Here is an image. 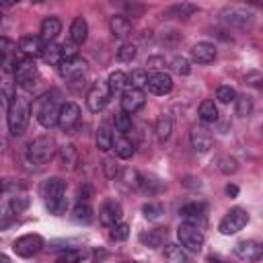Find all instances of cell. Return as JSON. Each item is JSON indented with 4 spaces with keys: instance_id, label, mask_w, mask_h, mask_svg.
I'll return each instance as SVG.
<instances>
[{
    "instance_id": "cell-1",
    "label": "cell",
    "mask_w": 263,
    "mask_h": 263,
    "mask_svg": "<svg viewBox=\"0 0 263 263\" xmlns=\"http://www.w3.org/2000/svg\"><path fill=\"white\" fill-rule=\"evenodd\" d=\"M8 129L12 136H23L27 125H29V119H31V101L27 99V92L21 90L10 97V103H8Z\"/></svg>"
},
{
    "instance_id": "cell-2",
    "label": "cell",
    "mask_w": 263,
    "mask_h": 263,
    "mask_svg": "<svg viewBox=\"0 0 263 263\" xmlns=\"http://www.w3.org/2000/svg\"><path fill=\"white\" fill-rule=\"evenodd\" d=\"M39 191L51 214H62L66 210V183L60 177L45 179Z\"/></svg>"
},
{
    "instance_id": "cell-3",
    "label": "cell",
    "mask_w": 263,
    "mask_h": 263,
    "mask_svg": "<svg viewBox=\"0 0 263 263\" xmlns=\"http://www.w3.org/2000/svg\"><path fill=\"white\" fill-rule=\"evenodd\" d=\"M60 103L55 92H43L37 103H35V117L41 123V127L51 129L53 125H58V113H60Z\"/></svg>"
},
{
    "instance_id": "cell-4",
    "label": "cell",
    "mask_w": 263,
    "mask_h": 263,
    "mask_svg": "<svg viewBox=\"0 0 263 263\" xmlns=\"http://www.w3.org/2000/svg\"><path fill=\"white\" fill-rule=\"evenodd\" d=\"M27 160L35 166H43L45 162H49L55 154V142L51 136H39L33 142H29L27 146Z\"/></svg>"
},
{
    "instance_id": "cell-5",
    "label": "cell",
    "mask_w": 263,
    "mask_h": 263,
    "mask_svg": "<svg viewBox=\"0 0 263 263\" xmlns=\"http://www.w3.org/2000/svg\"><path fill=\"white\" fill-rule=\"evenodd\" d=\"M177 236H179V242L185 251H191V253H199L201 247H203V232L197 224H191V222H181L179 228H177Z\"/></svg>"
},
{
    "instance_id": "cell-6",
    "label": "cell",
    "mask_w": 263,
    "mask_h": 263,
    "mask_svg": "<svg viewBox=\"0 0 263 263\" xmlns=\"http://www.w3.org/2000/svg\"><path fill=\"white\" fill-rule=\"evenodd\" d=\"M37 78H39V70H37V64L35 60L31 58H23L16 62V68H14V80L16 84L21 86V90H31L35 84H37Z\"/></svg>"
},
{
    "instance_id": "cell-7",
    "label": "cell",
    "mask_w": 263,
    "mask_h": 263,
    "mask_svg": "<svg viewBox=\"0 0 263 263\" xmlns=\"http://www.w3.org/2000/svg\"><path fill=\"white\" fill-rule=\"evenodd\" d=\"M249 222V214L242 210V208H232L222 220H220V226L218 230L224 234V236H230V234H236L240 232Z\"/></svg>"
},
{
    "instance_id": "cell-8",
    "label": "cell",
    "mask_w": 263,
    "mask_h": 263,
    "mask_svg": "<svg viewBox=\"0 0 263 263\" xmlns=\"http://www.w3.org/2000/svg\"><path fill=\"white\" fill-rule=\"evenodd\" d=\"M45 247V240L39 234H23L12 242V251L18 257H33Z\"/></svg>"
},
{
    "instance_id": "cell-9",
    "label": "cell",
    "mask_w": 263,
    "mask_h": 263,
    "mask_svg": "<svg viewBox=\"0 0 263 263\" xmlns=\"http://www.w3.org/2000/svg\"><path fill=\"white\" fill-rule=\"evenodd\" d=\"M80 121V107L72 101L62 103L60 113H58V125L62 132H72Z\"/></svg>"
},
{
    "instance_id": "cell-10",
    "label": "cell",
    "mask_w": 263,
    "mask_h": 263,
    "mask_svg": "<svg viewBox=\"0 0 263 263\" xmlns=\"http://www.w3.org/2000/svg\"><path fill=\"white\" fill-rule=\"evenodd\" d=\"M58 72L60 76L68 82V80H76V78H84L86 76V62L82 58H72V60H62L58 64Z\"/></svg>"
},
{
    "instance_id": "cell-11",
    "label": "cell",
    "mask_w": 263,
    "mask_h": 263,
    "mask_svg": "<svg viewBox=\"0 0 263 263\" xmlns=\"http://www.w3.org/2000/svg\"><path fill=\"white\" fill-rule=\"evenodd\" d=\"M222 18H224L228 25H234V27L245 29V27H249V25L253 23V12L247 10L245 6L232 4V6H226V8L222 10Z\"/></svg>"
},
{
    "instance_id": "cell-12",
    "label": "cell",
    "mask_w": 263,
    "mask_h": 263,
    "mask_svg": "<svg viewBox=\"0 0 263 263\" xmlns=\"http://www.w3.org/2000/svg\"><path fill=\"white\" fill-rule=\"evenodd\" d=\"M121 216H123L121 203L115 201V199H107V201L101 205V210H99V220H101V224H103V226H109V228H113L115 224H119V222H121Z\"/></svg>"
},
{
    "instance_id": "cell-13",
    "label": "cell",
    "mask_w": 263,
    "mask_h": 263,
    "mask_svg": "<svg viewBox=\"0 0 263 263\" xmlns=\"http://www.w3.org/2000/svg\"><path fill=\"white\" fill-rule=\"evenodd\" d=\"M107 103H109V90H107V86H103V84L90 86V90L86 92V107H88V111L101 113L107 107Z\"/></svg>"
},
{
    "instance_id": "cell-14",
    "label": "cell",
    "mask_w": 263,
    "mask_h": 263,
    "mask_svg": "<svg viewBox=\"0 0 263 263\" xmlns=\"http://www.w3.org/2000/svg\"><path fill=\"white\" fill-rule=\"evenodd\" d=\"M119 101H121V111L127 113V115H132V113H136V111H140V109L144 107L146 97H144L142 90L127 86V88L121 92V99H119Z\"/></svg>"
},
{
    "instance_id": "cell-15",
    "label": "cell",
    "mask_w": 263,
    "mask_h": 263,
    "mask_svg": "<svg viewBox=\"0 0 263 263\" xmlns=\"http://www.w3.org/2000/svg\"><path fill=\"white\" fill-rule=\"evenodd\" d=\"M234 255L247 263H255L263 257V247L257 240H240L234 247Z\"/></svg>"
},
{
    "instance_id": "cell-16",
    "label": "cell",
    "mask_w": 263,
    "mask_h": 263,
    "mask_svg": "<svg viewBox=\"0 0 263 263\" xmlns=\"http://www.w3.org/2000/svg\"><path fill=\"white\" fill-rule=\"evenodd\" d=\"M148 90L156 97H164L173 90V78L166 74V72H154L148 76V82H146Z\"/></svg>"
},
{
    "instance_id": "cell-17",
    "label": "cell",
    "mask_w": 263,
    "mask_h": 263,
    "mask_svg": "<svg viewBox=\"0 0 263 263\" xmlns=\"http://www.w3.org/2000/svg\"><path fill=\"white\" fill-rule=\"evenodd\" d=\"M191 146H193V150L195 152H199V154H205L210 148H212V134L208 132V127H203V125H193L191 127Z\"/></svg>"
},
{
    "instance_id": "cell-18",
    "label": "cell",
    "mask_w": 263,
    "mask_h": 263,
    "mask_svg": "<svg viewBox=\"0 0 263 263\" xmlns=\"http://www.w3.org/2000/svg\"><path fill=\"white\" fill-rule=\"evenodd\" d=\"M18 49L25 53V58H37L43 53L45 49V43L39 39V35H23L18 39Z\"/></svg>"
},
{
    "instance_id": "cell-19",
    "label": "cell",
    "mask_w": 263,
    "mask_h": 263,
    "mask_svg": "<svg viewBox=\"0 0 263 263\" xmlns=\"http://www.w3.org/2000/svg\"><path fill=\"white\" fill-rule=\"evenodd\" d=\"M60 31H62V23H60V18H58V16H45V18L41 21L39 39H41L45 45H47V43H53L55 37L60 35Z\"/></svg>"
},
{
    "instance_id": "cell-20",
    "label": "cell",
    "mask_w": 263,
    "mask_h": 263,
    "mask_svg": "<svg viewBox=\"0 0 263 263\" xmlns=\"http://www.w3.org/2000/svg\"><path fill=\"white\" fill-rule=\"evenodd\" d=\"M166 236H168L166 228L158 226V228L144 230V232L140 234V242H142L144 247H148V249H160V247L166 242Z\"/></svg>"
},
{
    "instance_id": "cell-21",
    "label": "cell",
    "mask_w": 263,
    "mask_h": 263,
    "mask_svg": "<svg viewBox=\"0 0 263 263\" xmlns=\"http://www.w3.org/2000/svg\"><path fill=\"white\" fill-rule=\"evenodd\" d=\"M216 55H218V51H216V45L214 43L201 41V43H197V45L191 47V58L197 64H212L216 60Z\"/></svg>"
},
{
    "instance_id": "cell-22",
    "label": "cell",
    "mask_w": 263,
    "mask_h": 263,
    "mask_svg": "<svg viewBox=\"0 0 263 263\" xmlns=\"http://www.w3.org/2000/svg\"><path fill=\"white\" fill-rule=\"evenodd\" d=\"M208 212V205L203 201H191V203H185L181 210H179V216L185 220V222H191V224H197Z\"/></svg>"
},
{
    "instance_id": "cell-23",
    "label": "cell",
    "mask_w": 263,
    "mask_h": 263,
    "mask_svg": "<svg viewBox=\"0 0 263 263\" xmlns=\"http://www.w3.org/2000/svg\"><path fill=\"white\" fill-rule=\"evenodd\" d=\"M109 31L115 39H125L132 33V23L125 14H113L109 21Z\"/></svg>"
},
{
    "instance_id": "cell-24",
    "label": "cell",
    "mask_w": 263,
    "mask_h": 263,
    "mask_svg": "<svg viewBox=\"0 0 263 263\" xmlns=\"http://www.w3.org/2000/svg\"><path fill=\"white\" fill-rule=\"evenodd\" d=\"M105 86H107V90H109V97H121V92L127 88V74L121 72V70L111 72Z\"/></svg>"
},
{
    "instance_id": "cell-25",
    "label": "cell",
    "mask_w": 263,
    "mask_h": 263,
    "mask_svg": "<svg viewBox=\"0 0 263 263\" xmlns=\"http://www.w3.org/2000/svg\"><path fill=\"white\" fill-rule=\"evenodd\" d=\"M111 150L115 152V156L117 158H132L134 156V152H136V146H134V142L127 138V136H113V144H111Z\"/></svg>"
},
{
    "instance_id": "cell-26",
    "label": "cell",
    "mask_w": 263,
    "mask_h": 263,
    "mask_svg": "<svg viewBox=\"0 0 263 263\" xmlns=\"http://www.w3.org/2000/svg\"><path fill=\"white\" fill-rule=\"evenodd\" d=\"M197 12V6L195 4H191V2H177V4H173V6H168L166 10H164V16H168V18H189V16H193Z\"/></svg>"
},
{
    "instance_id": "cell-27",
    "label": "cell",
    "mask_w": 263,
    "mask_h": 263,
    "mask_svg": "<svg viewBox=\"0 0 263 263\" xmlns=\"http://www.w3.org/2000/svg\"><path fill=\"white\" fill-rule=\"evenodd\" d=\"M88 37V23L84 16H76L70 25V41H74L76 45H82Z\"/></svg>"
},
{
    "instance_id": "cell-28",
    "label": "cell",
    "mask_w": 263,
    "mask_h": 263,
    "mask_svg": "<svg viewBox=\"0 0 263 263\" xmlns=\"http://www.w3.org/2000/svg\"><path fill=\"white\" fill-rule=\"evenodd\" d=\"M95 144L101 152H109L111 150V144H113V132L109 127V123H101L97 127V134H95Z\"/></svg>"
},
{
    "instance_id": "cell-29",
    "label": "cell",
    "mask_w": 263,
    "mask_h": 263,
    "mask_svg": "<svg viewBox=\"0 0 263 263\" xmlns=\"http://www.w3.org/2000/svg\"><path fill=\"white\" fill-rule=\"evenodd\" d=\"M76 160H78V152H76V146L74 144H64L58 150V162H60L62 168H68V171L74 168Z\"/></svg>"
},
{
    "instance_id": "cell-30",
    "label": "cell",
    "mask_w": 263,
    "mask_h": 263,
    "mask_svg": "<svg viewBox=\"0 0 263 263\" xmlns=\"http://www.w3.org/2000/svg\"><path fill=\"white\" fill-rule=\"evenodd\" d=\"M171 134H173V117H171V113H160L158 119H156V138H158V142L160 144L166 142L171 138Z\"/></svg>"
},
{
    "instance_id": "cell-31",
    "label": "cell",
    "mask_w": 263,
    "mask_h": 263,
    "mask_svg": "<svg viewBox=\"0 0 263 263\" xmlns=\"http://www.w3.org/2000/svg\"><path fill=\"white\" fill-rule=\"evenodd\" d=\"M197 113H199V121L201 123H214V121H218V107H216V103L212 99L201 101Z\"/></svg>"
},
{
    "instance_id": "cell-32",
    "label": "cell",
    "mask_w": 263,
    "mask_h": 263,
    "mask_svg": "<svg viewBox=\"0 0 263 263\" xmlns=\"http://www.w3.org/2000/svg\"><path fill=\"white\" fill-rule=\"evenodd\" d=\"M72 218H74L76 222L88 224V222L95 218V212H92L90 203H80V201H76V205H74V210H72Z\"/></svg>"
},
{
    "instance_id": "cell-33",
    "label": "cell",
    "mask_w": 263,
    "mask_h": 263,
    "mask_svg": "<svg viewBox=\"0 0 263 263\" xmlns=\"http://www.w3.org/2000/svg\"><path fill=\"white\" fill-rule=\"evenodd\" d=\"M164 257H166L168 261L189 263V253H187L181 245H166V247H164Z\"/></svg>"
},
{
    "instance_id": "cell-34",
    "label": "cell",
    "mask_w": 263,
    "mask_h": 263,
    "mask_svg": "<svg viewBox=\"0 0 263 263\" xmlns=\"http://www.w3.org/2000/svg\"><path fill=\"white\" fill-rule=\"evenodd\" d=\"M146 82H148V72H146L144 68H138V70H134V72L127 76V84H129V88H138V90H142V88L146 86Z\"/></svg>"
},
{
    "instance_id": "cell-35",
    "label": "cell",
    "mask_w": 263,
    "mask_h": 263,
    "mask_svg": "<svg viewBox=\"0 0 263 263\" xmlns=\"http://www.w3.org/2000/svg\"><path fill=\"white\" fill-rule=\"evenodd\" d=\"M234 103H236V115H238V117H249V115L253 113V99H251L249 95L236 97Z\"/></svg>"
},
{
    "instance_id": "cell-36",
    "label": "cell",
    "mask_w": 263,
    "mask_h": 263,
    "mask_svg": "<svg viewBox=\"0 0 263 263\" xmlns=\"http://www.w3.org/2000/svg\"><path fill=\"white\" fill-rule=\"evenodd\" d=\"M132 127H134V123H132V115L119 111V113L115 115V129H117L121 136H127V134L132 132Z\"/></svg>"
},
{
    "instance_id": "cell-37",
    "label": "cell",
    "mask_w": 263,
    "mask_h": 263,
    "mask_svg": "<svg viewBox=\"0 0 263 263\" xmlns=\"http://www.w3.org/2000/svg\"><path fill=\"white\" fill-rule=\"evenodd\" d=\"M41 58H43L47 64H53V66H58V64L62 62L60 45H55V43H47V45H45V49H43V53H41Z\"/></svg>"
},
{
    "instance_id": "cell-38",
    "label": "cell",
    "mask_w": 263,
    "mask_h": 263,
    "mask_svg": "<svg viewBox=\"0 0 263 263\" xmlns=\"http://www.w3.org/2000/svg\"><path fill=\"white\" fill-rule=\"evenodd\" d=\"M136 55H138V47H136L134 43H123V45L117 49V60L123 62V64H129Z\"/></svg>"
},
{
    "instance_id": "cell-39",
    "label": "cell",
    "mask_w": 263,
    "mask_h": 263,
    "mask_svg": "<svg viewBox=\"0 0 263 263\" xmlns=\"http://www.w3.org/2000/svg\"><path fill=\"white\" fill-rule=\"evenodd\" d=\"M218 171L224 173V175L236 173V171H238V162H236V158H232V156H220V158H218Z\"/></svg>"
},
{
    "instance_id": "cell-40",
    "label": "cell",
    "mask_w": 263,
    "mask_h": 263,
    "mask_svg": "<svg viewBox=\"0 0 263 263\" xmlns=\"http://www.w3.org/2000/svg\"><path fill=\"white\" fill-rule=\"evenodd\" d=\"M216 99L220 101V103H232L234 99H236V90L232 88V86H228V84H222V86H218V90H216Z\"/></svg>"
},
{
    "instance_id": "cell-41",
    "label": "cell",
    "mask_w": 263,
    "mask_h": 263,
    "mask_svg": "<svg viewBox=\"0 0 263 263\" xmlns=\"http://www.w3.org/2000/svg\"><path fill=\"white\" fill-rule=\"evenodd\" d=\"M142 212H144V216H146L148 220H158V218L164 214L162 205H160V203H152V201L144 203V205H142Z\"/></svg>"
},
{
    "instance_id": "cell-42",
    "label": "cell",
    "mask_w": 263,
    "mask_h": 263,
    "mask_svg": "<svg viewBox=\"0 0 263 263\" xmlns=\"http://www.w3.org/2000/svg\"><path fill=\"white\" fill-rule=\"evenodd\" d=\"M82 257H84L82 251H78V249H66V253H62L55 263H80Z\"/></svg>"
},
{
    "instance_id": "cell-43",
    "label": "cell",
    "mask_w": 263,
    "mask_h": 263,
    "mask_svg": "<svg viewBox=\"0 0 263 263\" xmlns=\"http://www.w3.org/2000/svg\"><path fill=\"white\" fill-rule=\"evenodd\" d=\"M60 53H62V60H72V58H78V45L74 41H64L60 45Z\"/></svg>"
},
{
    "instance_id": "cell-44",
    "label": "cell",
    "mask_w": 263,
    "mask_h": 263,
    "mask_svg": "<svg viewBox=\"0 0 263 263\" xmlns=\"http://www.w3.org/2000/svg\"><path fill=\"white\" fill-rule=\"evenodd\" d=\"M29 197L27 195H16V197H12L10 199V212L12 214H23L27 208H29Z\"/></svg>"
},
{
    "instance_id": "cell-45",
    "label": "cell",
    "mask_w": 263,
    "mask_h": 263,
    "mask_svg": "<svg viewBox=\"0 0 263 263\" xmlns=\"http://www.w3.org/2000/svg\"><path fill=\"white\" fill-rule=\"evenodd\" d=\"M171 66H173V72L179 74V76H187L191 72V66H189V62L185 58H175L171 62Z\"/></svg>"
},
{
    "instance_id": "cell-46",
    "label": "cell",
    "mask_w": 263,
    "mask_h": 263,
    "mask_svg": "<svg viewBox=\"0 0 263 263\" xmlns=\"http://www.w3.org/2000/svg\"><path fill=\"white\" fill-rule=\"evenodd\" d=\"M127 236H129V226L125 222H119L111 228V238L113 240H125Z\"/></svg>"
},
{
    "instance_id": "cell-47",
    "label": "cell",
    "mask_w": 263,
    "mask_h": 263,
    "mask_svg": "<svg viewBox=\"0 0 263 263\" xmlns=\"http://www.w3.org/2000/svg\"><path fill=\"white\" fill-rule=\"evenodd\" d=\"M14 49H16V43H14L12 39H8V37H0V55H2V60H4L6 55L14 53Z\"/></svg>"
},
{
    "instance_id": "cell-48",
    "label": "cell",
    "mask_w": 263,
    "mask_h": 263,
    "mask_svg": "<svg viewBox=\"0 0 263 263\" xmlns=\"http://www.w3.org/2000/svg\"><path fill=\"white\" fill-rule=\"evenodd\" d=\"M103 171H105V175H107L109 179H115V177L119 175V164H117L115 160L107 158V160L103 162Z\"/></svg>"
},
{
    "instance_id": "cell-49",
    "label": "cell",
    "mask_w": 263,
    "mask_h": 263,
    "mask_svg": "<svg viewBox=\"0 0 263 263\" xmlns=\"http://www.w3.org/2000/svg\"><path fill=\"white\" fill-rule=\"evenodd\" d=\"M76 197H78L76 201H80V203H90L92 189H90L88 185H84V187H80V189H78V195H76Z\"/></svg>"
},
{
    "instance_id": "cell-50",
    "label": "cell",
    "mask_w": 263,
    "mask_h": 263,
    "mask_svg": "<svg viewBox=\"0 0 263 263\" xmlns=\"http://www.w3.org/2000/svg\"><path fill=\"white\" fill-rule=\"evenodd\" d=\"M245 80H247V84H251V86H259V82H261V74H259L257 70H253V72H249V74L245 76Z\"/></svg>"
},
{
    "instance_id": "cell-51",
    "label": "cell",
    "mask_w": 263,
    "mask_h": 263,
    "mask_svg": "<svg viewBox=\"0 0 263 263\" xmlns=\"http://www.w3.org/2000/svg\"><path fill=\"white\" fill-rule=\"evenodd\" d=\"M146 66H148V70H154V68L164 66V60L158 58V55H154V58H148V60H146Z\"/></svg>"
},
{
    "instance_id": "cell-52",
    "label": "cell",
    "mask_w": 263,
    "mask_h": 263,
    "mask_svg": "<svg viewBox=\"0 0 263 263\" xmlns=\"http://www.w3.org/2000/svg\"><path fill=\"white\" fill-rule=\"evenodd\" d=\"M226 193H228L230 197H236V195H238V187H236V185H226Z\"/></svg>"
},
{
    "instance_id": "cell-53",
    "label": "cell",
    "mask_w": 263,
    "mask_h": 263,
    "mask_svg": "<svg viewBox=\"0 0 263 263\" xmlns=\"http://www.w3.org/2000/svg\"><path fill=\"white\" fill-rule=\"evenodd\" d=\"M0 263H10V259H8L4 253H0Z\"/></svg>"
},
{
    "instance_id": "cell-54",
    "label": "cell",
    "mask_w": 263,
    "mask_h": 263,
    "mask_svg": "<svg viewBox=\"0 0 263 263\" xmlns=\"http://www.w3.org/2000/svg\"><path fill=\"white\" fill-rule=\"evenodd\" d=\"M2 191H4V185H2V181H0V195H2Z\"/></svg>"
},
{
    "instance_id": "cell-55",
    "label": "cell",
    "mask_w": 263,
    "mask_h": 263,
    "mask_svg": "<svg viewBox=\"0 0 263 263\" xmlns=\"http://www.w3.org/2000/svg\"><path fill=\"white\" fill-rule=\"evenodd\" d=\"M125 263H134V261H125Z\"/></svg>"
},
{
    "instance_id": "cell-56",
    "label": "cell",
    "mask_w": 263,
    "mask_h": 263,
    "mask_svg": "<svg viewBox=\"0 0 263 263\" xmlns=\"http://www.w3.org/2000/svg\"><path fill=\"white\" fill-rule=\"evenodd\" d=\"M0 62H2V55H0Z\"/></svg>"
}]
</instances>
